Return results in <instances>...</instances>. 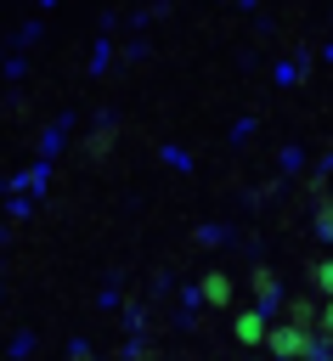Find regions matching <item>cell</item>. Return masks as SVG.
I'll use <instances>...</instances> for the list:
<instances>
[{
    "instance_id": "cell-1",
    "label": "cell",
    "mask_w": 333,
    "mask_h": 361,
    "mask_svg": "<svg viewBox=\"0 0 333 361\" xmlns=\"http://www.w3.org/2000/svg\"><path fill=\"white\" fill-rule=\"evenodd\" d=\"M265 350H271L277 361H299V355L310 350V338H305V327H288V322H282V327H271Z\"/></svg>"
},
{
    "instance_id": "cell-2",
    "label": "cell",
    "mask_w": 333,
    "mask_h": 361,
    "mask_svg": "<svg viewBox=\"0 0 333 361\" xmlns=\"http://www.w3.org/2000/svg\"><path fill=\"white\" fill-rule=\"evenodd\" d=\"M231 327H237V338H243V344H265V338H271V327L260 322V310H243Z\"/></svg>"
},
{
    "instance_id": "cell-3",
    "label": "cell",
    "mask_w": 333,
    "mask_h": 361,
    "mask_svg": "<svg viewBox=\"0 0 333 361\" xmlns=\"http://www.w3.org/2000/svg\"><path fill=\"white\" fill-rule=\"evenodd\" d=\"M198 293H203V299H209V305H214V310H220V305H231V276H220V271H209V276H203V288H198Z\"/></svg>"
},
{
    "instance_id": "cell-4",
    "label": "cell",
    "mask_w": 333,
    "mask_h": 361,
    "mask_svg": "<svg viewBox=\"0 0 333 361\" xmlns=\"http://www.w3.org/2000/svg\"><path fill=\"white\" fill-rule=\"evenodd\" d=\"M310 322H316V310H310L305 299H293V305H288V327H305V333H310Z\"/></svg>"
},
{
    "instance_id": "cell-5",
    "label": "cell",
    "mask_w": 333,
    "mask_h": 361,
    "mask_svg": "<svg viewBox=\"0 0 333 361\" xmlns=\"http://www.w3.org/2000/svg\"><path fill=\"white\" fill-rule=\"evenodd\" d=\"M254 293H260V305H265V299H271V293H277V276H271V271H265V265H260V271H254Z\"/></svg>"
},
{
    "instance_id": "cell-6",
    "label": "cell",
    "mask_w": 333,
    "mask_h": 361,
    "mask_svg": "<svg viewBox=\"0 0 333 361\" xmlns=\"http://www.w3.org/2000/svg\"><path fill=\"white\" fill-rule=\"evenodd\" d=\"M316 231H322V237H333V203H327V197L316 203Z\"/></svg>"
},
{
    "instance_id": "cell-7",
    "label": "cell",
    "mask_w": 333,
    "mask_h": 361,
    "mask_svg": "<svg viewBox=\"0 0 333 361\" xmlns=\"http://www.w3.org/2000/svg\"><path fill=\"white\" fill-rule=\"evenodd\" d=\"M107 147H113V130H96V135H90V147H85V152H90V158H102V152H107Z\"/></svg>"
},
{
    "instance_id": "cell-8",
    "label": "cell",
    "mask_w": 333,
    "mask_h": 361,
    "mask_svg": "<svg viewBox=\"0 0 333 361\" xmlns=\"http://www.w3.org/2000/svg\"><path fill=\"white\" fill-rule=\"evenodd\" d=\"M316 288L333 299V259H322V265H316Z\"/></svg>"
},
{
    "instance_id": "cell-9",
    "label": "cell",
    "mask_w": 333,
    "mask_h": 361,
    "mask_svg": "<svg viewBox=\"0 0 333 361\" xmlns=\"http://www.w3.org/2000/svg\"><path fill=\"white\" fill-rule=\"evenodd\" d=\"M322 327H327V338H333V299H327V310H322Z\"/></svg>"
}]
</instances>
